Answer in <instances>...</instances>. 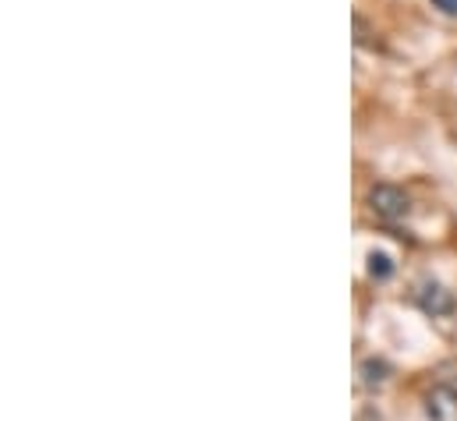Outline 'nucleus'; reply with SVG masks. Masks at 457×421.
Masks as SVG:
<instances>
[{
	"mask_svg": "<svg viewBox=\"0 0 457 421\" xmlns=\"http://www.w3.org/2000/svg\"><path fill=\"white\" fill-rule=\"evenodd\" d=\"M415 301H419V309L429 312V316H451V312H454V298H451L440 284H422L419 294H415Z\"/></svg>",
	"mask_w": 457,
	"mask_h": 421,
	"instance_id": "obj_3",
	"label": "nucleus"
},
{
	"mask_svg": "<svg viewBox=\"0 0 457 421\" xmlns=\"http://www.w3.org/2000/svg\"><path fill=\"white\" fill-rule=\"evenodd\" d=\"M369 206L372 212L379 216V219H386V223H397V219H404L408 216V195L401 192V188H394V185H376L372 192H369Z\"/></svg>",
	"mask_w": 457,
	"mask_h": 421,
	"instance_id": "obj_1",
	"label": "nucleus"
},
{
	"mask_svg": "<svg viewBox=\"0 0 457 421\" xmlns=\"http://www.w3.org/2000/svg\"><path fill=\"white\" fill-rule=\"evenodd\" d=\"M440 14H447V18H457V0H429Z\"/></svg>",
	"mask_w": 457,
	"mask_h": 421,
	"instance_id": "obj_6",
	"label": "nucleus"
},
{
	"mask_svg": "<svg viewBox=\"0 0 457 421\" xmlns=\"http://www.w3.org/2000/svg\"><path fill=\"white\" fill-rule=\"evenodd\" d=\"M386 372H390V365H386V361L369 358V361L361 365V383H365V386H379V383H386Z\"/></svg>",
	"mask_w": 457,
	"mask_h": 421,
	"instance_id": "obj_5",
	"label": "nucleus"
},
{
	"mask_svg": "<svg viewBox=\"0 0 457 421\" xmlns=\"http://www.w3.org/2000/svg\"><path fill=\"white\" fill-rule=\"evenodd\" d=\"M426 411L433 421H457V390L454 386H433L426 397Z\"/></svg>",
	"mask_w": 457,
	"mask_h": 421,
	"instance_id": "obj_2",
	"label": "nucleus"
},
{
	"mask_svg": "<svg viewBox=\"0 0 457 421\" xmlns=\"http://www.w3.org/2000/svg\"><path fill=\"white\" fill-rule=\"evenodd\" d=\"M369 277L372 280H390L394 277V259L386 252H369Z\"/></svg>",
	"mask_w": 457,
	"mask_h": 421,
	"instance_id": "obj_4",
	"label": "nucleus"
}]
</instances>
